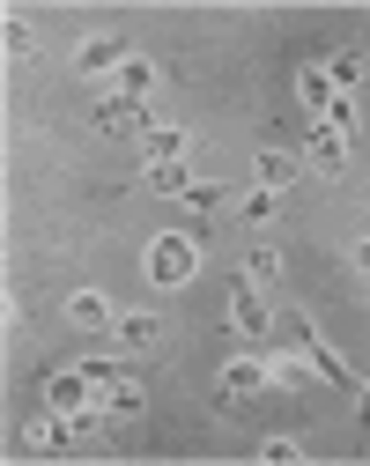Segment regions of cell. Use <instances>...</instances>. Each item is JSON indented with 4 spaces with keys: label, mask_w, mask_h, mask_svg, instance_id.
Returning a JSON list of instances; mask_svg holds the SVG:
<instances>
[{
    "label": "cell",
    "mask_w": 370,
    "mask_h": 466,
    "mask_svg": "<svg viewBox=\"0 0 370 466\" xmlns=\"http://www.w3.org/2000/svg\"><path fill=\"white\" fill-rule=\"evenodd\" d=\"M244 281H252V289H274V281H282V252H274V245H252V259H244Z\"/></svg>",
    "instance_id": "obj_15"
},
{
    "label": "cell",
    "mask_w": 370,
    "mask_h": 466,
    "mask_svg": "<svg viewBox=\"0 0 370 466\" xmlns=\"http://www.w3.org/2000/svg\"><path fill=\"white\" fill-rule=\"evenodd\" d=\"M156 82H163V67H156V60H141V52H134L127 67H118V96H134V104H149V96H156Z\"/></svg>",
    "instance_id": "obj_9"
},
{
    "label": "cell",
    "mask_w": 370,
    "mask_h": 466,
    "mask_svg": "<svg viewBox=\"0 0 370 466\" xmlns=\"http://www.w3.org/2000/svg\"><path fill=\"white\" fill-rule=\"evenodd\" d=\"M149 267H156V281H185V274L200 267V229H193V238H156Z\"/></svg>",
    "instance_id": "obj_1"
},
{
    "label": "cell",
    "mask_w": 370,
    "mask_h": 466,
    "mask_svg": "<svg viewBox=\"0 0 370 466\" xmlns=\"http://www.w3.org/2000/svg\"><path fill=\"white\" fill-rule=\"evenodd\" d=\"M0 45H8V60H30V52H37V30L8 15V30H0Z\"/></svg>",
    "instance_id": "obj_20"
},
{
    "label": "cell",
    "mask_w": 370,
    "mask_h": 466,
    "mask_svg": "<svg viewBox=\"0 0 370 466\" xmlns=\"http://www.w3.org/2000/svg\"><path fill=\"white\" fill-rule=\"evenodd\" d=\"M97 407H104V422H134V415H141V385H134V378H111Z\"/></svg>",
    "instance_id": "obj_11"
},
{
    "label": "cell",
    "mask_w": 370,
    "mask_h": 466,
    "mask_svg": "<svg viewBox=\"0 0 370 466\" xmlns=\"http://www.w3.org/2000/svg\"><path fill=\"white\" fill-rule=\"evenodd\" d=\"M355 267H363V274H370V245H363V252H355Z\"/></svg>",
    "instance_id": "obj_24"
},
{
    "label": "cell",
    "mask_w": 370,
    "mask_h": 466,
    "mask_svg": "<svg viewBox=\"0 0 370 466\" xmlns=\"http://www.w3.org/2000/svg\"><path fill=\"white\" fill-rule=\"evenodd\" d=\"M67 319H75V326H118L111 304H104V289H75V297H67Z\"/></svg>",
    "instance_id": "obj_13"
},
{
    "label": "cell",
    "mask_w": 370,
    "mask_h": 466,
    "mask_svg": "<svg viewBox=\"0 0 370 466\" xmlns=\"http://www.w3.org/2000/svg\"><path fill=\"white\" fill-rule=\"evenodd\" d=\"M97 134H111V141L149 134V111H141L134 96H104V104H97Z\"/></svg>",
    "instance_id": "obj_2"
},
{
    "label": "cell",
    "mask_w": 370,
    "mask_h": 466,
    "mask_svg": "<svg viewBox=\"0 0 370 466\" xmlns=\"http://www.w3.org/2000/svg\"><path fill=\"white\" fill-rule=\"evenodd\" d=\"M303 356H312V370H319L326 385H348V363L334 356V348H326V340H312V333H303Z\"/></svg>",
    "instance_id": "obj_16"
},
{
    "label": "cell",
    "mask_w": 370,
    "mask_h": 466,
    "mask_svg": "<svg viewBox=\"0 0 370 466\" xmlns=\"http://www.w3.org/2000/svg\"><path fill=\"white\" fill-rule=\"evenodd\" d=\"M230 326H237V333H252V340H260V333L274 326L267 297H252V281H237V297H230Z\"/></svg>",
    "instance_id": "obj_4"
},
{
    "label": "cell",
    "mask_w": 370,
    "mask_h": 466,
    "mask_svg": "<svg viewBox=\"0 0 370 466\" xmlns=\"http://www.w3.org/2000/svg\"><path fill=\"white\" fill-rule=\"evenodd\" d=\"M252 186H260V193H289V186H296V156L267 148V156L252 163Z\"/></svg>",
    "instance_id": "obj_7"
},
{
    "label": "cell",
    "mask_w": 370,
    "mask_h": 466,
    "mask_svg": "<svg viewBox=\"0 0 370 466\" xmlns=\"http://www.w3.org/2000/svg\"><path fill=\"white\" fill-rule=\"evenodd\" d=\"M67 437H82V430H75V415H59V407H52L45 422H30V437H23V444H30V451H67Z\"/></svg>",
    "instance_id": "obj_8"
},
{
    "label": "cell",
    "mask_w": 370,
    "mask_h": 466,
    "mask_svg": "<svg viewBox=\"0 0 370 466\" xmlns=\"http://www.w3.org/2000/svg\"><path fill=\"white\" fill-rule=\"evenodd\" d=\"M267 378H274V385H289V392H296V385H312V363H296V356H289V363H274V370H267Z\"/></svg>",
    "instance_id": "obj_23"
},
{
    "label": "cell",
    "mask_w": 370,
    "mask_h": 466,
    "mask_svg": "<svg viewBox=\"0 0 370 466\" xmlns=\"http://www.w3.org/2000/svg\"><path fill=\"white\" fill-rule=\"evenodd\" d=\"M303 163L326 170V178H341V170H348V134H341V127H319L312 148H303Z\"/></svg>",
    "instance_id": "obj_3"
},
{
    "label": "cell",
    "mask_w": 370,
    "mask_h": 466,
    "mask_svg": "<svg viewBox=\"0 0 370 466\" xmlns=\"http://www.w3.org/2000/svg\"><path fill=\"white\" fill-rule=\"evenodd\" d=\"M363 415H370V392H363Z\"/></svg>",
    "instance_id": "obj_25"
},
{
    "label": "cell",
    "mask_w": 370,
    "mask_h": 466,
    "mask_svg": "<svg viewBox=\"0 0 370 466\" xmlns=\"http://www.w3.org/2000/svg\"><path fill=\"white\" fill-rule=\"evenodd\" d=\"M274 378H267V363H230L222 370V400H260Z\"/></svg>",
    "instance_id": "obj_10"
},
{
    "label": "cell",
    "mask_w": 370,
    "mask_h": 466,
    "mask_svg": "<svg viewBox=\"0 0 370 466\" xmlns=\"http://www.w3.org/2000/svg\"><path fill=\"white\" fill-rule=\"evenodd\" d=\"M296 89H303V104H312V111H334V96H341V89H334L319 67H303V82H296Z\"/></svg>",
    "instance_id": "obj_18"
},
{
    "label": "cell",
    "mask_w": 370,
    "mask_h": 466,
    "mask_svg": "<svg viewBox=\"0 0 370 466\" xmlns=\"http://www.w3.org/2000/svg\"><path fill=\"white\" fill-rule=\"evenodd\" d=\"M118 340H127L134 356H149V348L163 340V319H156V311H127V319H118Z\"/></svg>",
    "instance_id": "obj_12"
},
{
    "label": "cell",
    "mask_w": 370,
    "mask_h": 466,
    "mask_svg": "<svg viewBox=\"0 0 370 466\" xmlns=\"http://www.w3.org/2000/svg\"><path fill=\"white\" fill-rule=\"evenodd\" d=\"M326 82H334V89L348 96V89L363 82V52H334V67H326Z\"/></svg>",
    "instance_id": "obj_19"
},
{
    "label": "cell",
    "mask_w": 370,
    "mask_h": 466,
    "mask_svg": "<svg viewBox=\"0 0 370 466\" xmlns=\"http://www.w3.org/2000/svg\"><path fill=\"white\" fill-rule=\"evenodd\" d=\"M149 186L170 193V200H185V193H193V170H185V163H156V170H149Z\"/></svg>",
    "instance_id": "obj_17"
},
{
    "label": "cell",
    "mask_w": 370,
    "mask_h": 466,
    "mask_svg": "<svg viewBox=\"0 0 370 466\" xmlns=\"http://www.w3.org/2000/svg\"><path fill=\"white\" fill-rule=\"evenodd\" d=\"M127 60H134V52L118 45V37H89V45L75 52V67H82V75H118V67H127Z\"/></svg>",
    "instance_id": "obj_5"
},
{
    "label": "cell",
    "mask_w": 370,
    "mask_h": 466,
    "mask_svg": "<svg viewBox=\"0 0 370 466\" xmlns=\"http://www.w3.org/2000/svg\"><path fill=\"white\" fill-rule=\"evenodd\" d=\"M45 400L59 407V415H82V407H89V370H59V378H45Z\"/></svg>",
    "instance_id": "obj_6"
},
{
    "label": "cell",
    "mask_w": 370,
    "mask_h": 466,
    "mask_svg": "<svg viewBox=\"0 0 370 466\" xmlns=\"http://www.w3.org/2000/svg\"><path fill=\"white\" fill-rule=\"evenodd\" d=\"M237 215H244V229H260V222L274 215V193H260V186H252V193H244V200H237Z\"/></svg>",
    "instance_id": "obj_21"
},
{
    "label": "cell",
    "mask_w": 370,
    "mask_h": 466,
    "mask_svg": "<svg viewBox=\"0 0 370 466\" xmlns=\"http://www.w3.org/2000/svg\"><path fill=\"white\" fill-rule=\"evenodd\" d=\"M260 459H267V466H289V459H303V444H296V437H267Z\"/></svg>",
    "instance_id": "obj_22"
},
{
    "label": "cell",
    "mask_w": 370,
    "mask_h": 466,
    "mask_svg": "<svg viewBox=\"0 0 370 466\" xmlns=\"http://www.w3.org/2000/svg\"><path fill=\"white\" fill-rule=\"evenodd\" d=\"M141 141H149L156 163H185V148H193V134H185V127H149Z\"/></svg>",
    "instance_id": "obj_14"
}]
</instances>
